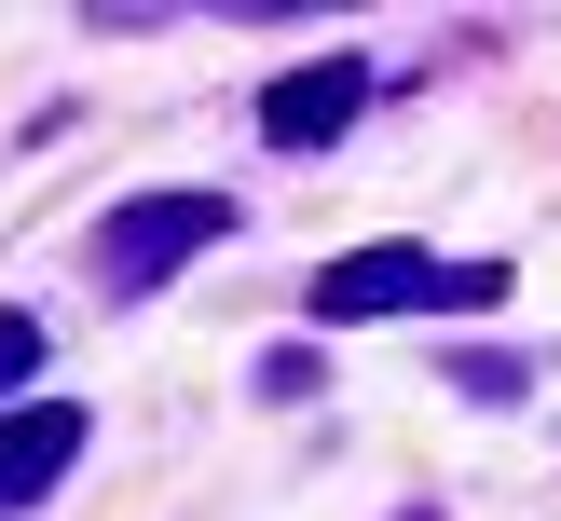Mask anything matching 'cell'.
<instances>
[{
	"label": "cell",
	"instance_id": "cell-4",
	"mask_svg": "<svg viewBox=\"0 0 561 521\" xmlns=\"http://www.w3.org/2000/svg\"><path fill=\"white\" fill-rule=\"evenodd\" d=\"M69 453H82V411H69V398L0 411V521H14V508H42V494L69 480Z\"/></svg>",
	"mask_w": 561,
	"mask_h": 521
},
{
	"label": "cell",
	"instance_id": "cell-1",
	"mask_svg": "<svg viewBox=\"0 0 561 521\" xmlns=\"http://www.w3.org/2000/svg\"><path fill=\"white\" fill-rule=\"evenodd\" d=\"M192 247H233V192H124V206L96 219V247H82V261H96L110 302H151Z\"/></svg>",
	"mask_w": 561,
	"mask_h": 521
},
{
	"label": "cell",
	"instance_id": "cell-2",
	"mask_svg": "<svg viewBox=\"0 0 561 521\" xmlns=\"http://www.w3.org/2000/svg\"><path fill=\"white\" fill-rule=\"evenodd\" d=\"M425 302H507V261H438V247H343V261L316 274V316H329V329L425 316Z\"/></svg>",
	"mask_w": 561,
	"mask_h": 521
},
{
	"label": "cell",
	"instance_id": "cell-5",
	"mask_svg": "<svg viewBox=\"0 0 561 521\" xmlns=\"http://www.w3.org/2000/svg\"><path fill=\"white\" fill-rule=\"evenodd\" d=\"M27 371H42V329H27V316H0V398H27Z\"/></svg>",
	"mask_w": 561,
	"mask_h": 521
},
{
	"label": "cell",
	"instance_id": "cell-3",
	"mask_svg": "<svg viewBox=\"0 0 561 521\" xmlns=\"http://www.w3.org/2000/svg\"><path fill=\"white\" fill-rule=\"evenodd\" d=\"M356 110H370V69H356V55H316V69H274L261 82V137H274V151H329Z\"/></svg>",
	"mask_w": 561,
	"mask_h": 521
}]
</instances>
